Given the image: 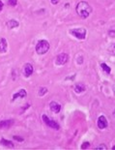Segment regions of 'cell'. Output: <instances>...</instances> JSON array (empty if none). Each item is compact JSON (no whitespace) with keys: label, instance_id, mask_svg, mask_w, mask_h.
I'll use <instances>...</instances> for the list:
<instances>
[{"label":"cell","instance_id":"cell-1","mask_svg":"<svg viewBox=\"0 0 115 150\" xmlns=\"http://www.w3.org/2000/svg\"><path fill=\"white\" fill-rule=\"evenodd\" d=\"M76 14H78L81 18H87L92 13V7L88 2L86 1H80L78 3L75 7Z\"/></svg>","mask_w":115,"mask_h":150},{"label":"cell","instance_id":"cell-2","mask_svg":"<svg viewBox=\"0 0 115 150\" xmlns=\"http://www.w3.org/2000/svg\"><path fill=\"white\" fill-rule=\"evenodd\" d=\"M50 49V45L47 42V40H40L38 41V43L36 45V52L39 54V55H43V54H46Z\"/></svg>","mask_w":115,"mask_h":150},{"label":"cell","instance_id":"cell-3","mask_svg":"<svg viewBox=\"0 0 115 150\" xmlns=\"http://www.w3.org/2000/svg\"><path fill=\"white\" fill-rule=\"evenodd\" d=\"M70 34L73 35V37L76 38L78 40H84L86 38V34H87V31L84 27H79V28H73L69 31Z\"/></svg>","mask_w":115,"mask_h":150},{"label":"cell","instance_id":"cell-4","mask_svg":"<svg viewBox=\"0 0 115 150\" xmlns=\"http://www.w3.org/2000/svg\"><path fill=\"white\" fill-rule=\"evenodd\" d=\"M42 118H43V121L44 122V124H46V125H47L49 127H50L52 129L57 130V131L60 129V125H59V124L57 123L56 121H54L52 119H50L49 117H47L46 114H43Z\"/></svg>","mask_w":115,"mask_h":150},{"label":"cell","instance_id":"cell-5","mask_svg":"<svg viewBox=\"0 0 115 150\" xmlns=\"http://www.w3.org/2000/svg\"><path fill=\"white\" fill-rule=\"evenodd\" d=\"M70 59L69 55L67 53H60L59 55L56 56V59H55V64L57 66H63V65H66L68 63Z\"/></svg>","mask_w":115,"mask_h":150},{"label":"cell","instance_id":"cell-6","mask_svg":"<svg viewBox=\"0 0 115 150\" xmlns=\"http://www.w3.org/2000/svg\"><path fill=\"white\" fill-rule=\"evenodd\" d=\"M97 126L99 129L103 130L105 129L108 126V122H107V117L104 115H100L98 118V121H97Z\"/></svg>","mask_w":115,"mask_h":150},{"label":"cell","instance_id":"cell-7","mask_svg":"<svg viewBox=\"0 0 115 150\" xmlns=\"http://www.w3.org/2000/svg\"><path fill=\"white\" fill-rule=\"evenodd\" d=\"M33 72H34L33 65L30 64V63H26V64L23 66V76L25 78L31 76V75L33 74Z\"/></svg>","mask_w":115,"mask_h":150},{"label":"cell","instance_id":"cell-8","mask_svg":"<svg viewBox=\"0 0 115 150\" xmlns=\"http://www.w3.org/2000/svg\"><path fill=\"white\" fill-rule=\"evenodd\" d=\"M27 96V92L25 89L23 88H21L20 89L17 93H15L14 95H13V99H12V101H16L17 99H24V98H26Z\"/></svg>","mask_w":115,"mask_h":150},{"label":"cell","instance_id":"cell-9","mask_svg":"<svg viewBox=\"0 0 115 150\" xmlns=\"http://www.w3.org/2000/svg\"><path fill=\"white\" fill-rule=\"evenodd\" d=\"M49 108L52 112L59 113L60 110H61V105H60L59 103H57L56 101H52L49 103Z\"/></svg>","mask_w":115,"mask_h":150},{"label":"cell","instance_id":"cell-10","mask_svg":"<svg viewBox=\"0 0 115 150\" xmlns=\"http://www.w3.org/2000/svg\"><path fill=\"white\" fill-rule=\"evenodd\" d=\"M8 50V42L5 38L0 39V53H6Z\"/></svg>","mask_w":115,"mask_h":150},{"label":"cell","instance_id":"cell-11","mask_svg":"<svg viewBox=\"0 0 115 150\" xmlns=\"http://www.w3.org/2000/svg\"><path fill=\"white\" fill-rule=\"evenodd\" d=\"M14 124V120H0V129L10 128Z\"/></svg>","mask_w":115,"mask_h":150},{"label":"cell","instance_id":"cell-12","mask_svg":"<svg viewBox=\"0 0 115 150\" xmlns=\"http://www.w3.org/2000/svg\"><path fill=\"white\" fill-rule=\"evenodd\" d=\"M6 25H7V27L9 28V29H14V28H17V27L20 26V22H18V21H16V20H10V21H7Z\"/></svg>","mask_w":115,"mask_h":150},{"label":"cell","instance_id":"cell-13","mask_svg":"<svg viewBox=\"0 0 115 150\" xmlns=\"http://www.w3.org/2000/svg\"><path fill=\"white\" fill-rule=\"evenodd\" d=\"M85 90H86V87H85L84 84L79 83V84H76L75 86V92L78 94H80V93H82V92H84Z\"/></svg>","mask_w":115,"mask_h":150},{"label":"cell","instance_id":"cell-14","mask_svg":"<svg viewBox=\"0 0 115 150\" xmlns=\"http://www.w3.org/2000/svg\"><path fill=\"white\" fill-rule=\"evenodd\" d=\"M0 142H1L2 145H4L6 147H9V148H14V146H15L14 143L12 142H10V140H8V139H1Z\"/></svg>","mask_w":115,"mask_h":150},{"label":"cell","instance_id":"cell-15","mask_svg":"<svg viewBox=\"0 0 115 150\" xmlns=\"http://www.w3.org/2000/svg\"><path fill=\"white\" fill-rule=\"evenodd\" d=\"M101 68L103 71L105 72V74H110V72H111V69H110V67L108 66L107 64H105V63H101Z\"/></svg>","mask_w":115,"mask_h":150},{"label":"cell","instance_id":"cell-16","mask_svg":"<svg viewBox=\"0 0 115 150\" xmlns=\"http://www.w3.org/2000/svg\"><path fill=\"white\" fill-rule=\"evenodd\" d=\"M47 91H49V89H47V87H41L39 89V92H38V95L42 97V96H44V94L47 93Z\"/></svg>","mask_w":115,"mask_h":150},{"label":"cell","instance_id":"cell-17","mask_svg":"<svg viewBox=\"0 0 115 150\" xmlns=\"http://www.w3.org/2000/svg\"><path fill=\"white\" fill-rule=\"evenodd\" d=\"M18 4V0H8V5L12 6V7H15Z\"/></svg>","mask_w":115,"mask_h":150},{"label":"cell","instance_id":"cell-18","mask_svg":"<svg viewBox=\"0 0 115 150\" xmlns=\"http://www.w3.org/2000/svg\"><path fill=\"white\" fill-rule=\"evenodd\" d=\"M76 63L81 65L82 63H83V57H82L81 55H78V56H76Z\"/></svg>","mask_w":115,"mask_h":150},{"label":"cell","instance_id":"cell-19","mask_svg":"<svg viewBox=\"0 0 115 150\" xmlns=\"http://www.w3.org/2000/svg\"><path fill=\"white\" fill-rule=\"evenodd\" d=\"M89 146H90V143L88 142H84L81 145V149H86V148H88Z\"/></svg>","mask_w":115,"mask_h":150},{"label":"cell","instance_id":"cell-20","mask_svg":"<svg viewBox=\"0 0 115 150\" xmlns=\"http://www.w3.org/2000/svg\"><path fill=\"white\" fill-rule=\"evenodd\" d=\"M95 149H96V150H100V149H104V150H107V146H105L104 144H101V145L97 146V147H95Z\"/></svg>","mask_w":115,"mask_h":150},{"label":"cell","instance_id":"cell-21","mask_svg":"<svg viewBox=\"0 0 115 150\" xmlns=\"http://www.w3.org/2000/svg\"><path fill=\"white\" fill-rule=\"evenodd\" d=\"M13 139H16V140H18V142H20L24 140L23 138H20V137H18V136H14V137H13Z\"/></svg>","mask_w":115,"mask_h":150},{"label":"cell","instance_id":"cell-22","mask_svg":"<svg viewBox=\"0 0 115 150\" xmlns=\"http://www.w3.org/2000/svg\"><path fill=\"white\" fill-rule=\"evenodd\" d=\"M50 1H52V3L53 5H56V4H58L60 0H50Z\"/></svg>","mask_w":115,"mask_h":150},{"label":"cell","instance_id":"cell-23","mask_svg":"<svg viewBox=\"0 0 115 150\" xmlns=\"http://www.w3.org/2000/svg\"><path fill=\"white\" fill-rule=\"evenodd\" d=\"M3 7H4V4H3V2L0 0V12L3 10Z\"/></svg>","mask_w":115,"mask_h":150}]
</instances>
